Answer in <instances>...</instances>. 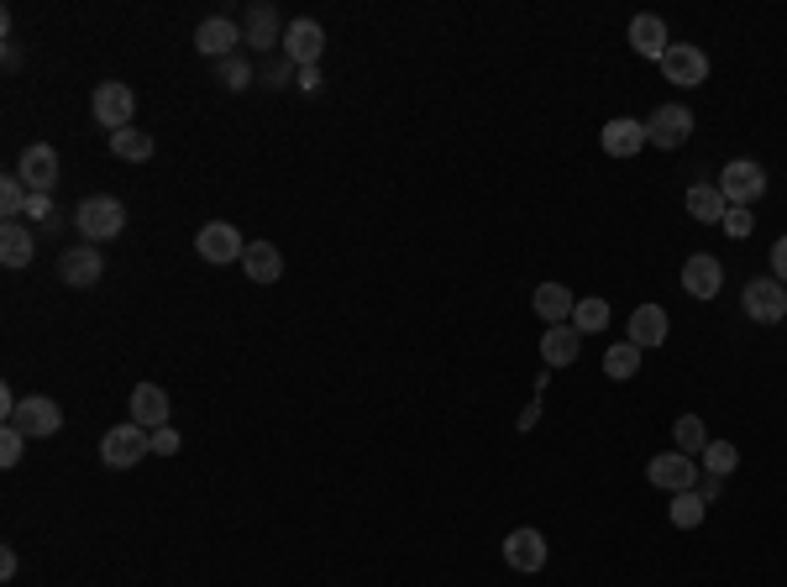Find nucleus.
Masks as SVG:
<instances>
[{
    "label": "nucleus",
    "mask_w": 787,
    "mask_h": 587,
    "mask_svg": "<svg viewBox=\"0 0 787 587\" xmlns=\"http://www.w3.org/2000/svg\"><path fill=\"white\" fill-rule=\"evenodd\" d=\"M530 305H536V315L547 320V326H567L577 309V294L567 289V283H541L536 294H530Z\"/></svg>",
    "instance_id": "obj_17"
},
{
    "label": "nucleus",
    "mask_w": 787,
    "mask_h": 587,
    "mask_svg": "<svg viewBox=\"0 0 787 587\" xmlns=\"http://www.w3.org/2000/svg\"><path fill=\"white\" fill-rule=\"evenodd\" d=\"M719 226H724V232H730V236H751V226H756V221H751V211H740V205H730V211H724V221H719Z\"/></svg>",
    "instance_id": "obj_36"
},
{
    "label": "nucleus",
    "mask_w": 787,
    "mask_h": 587,
    "mask_svg": "<svg viewBox=\"0 0 787 587\" xmlns=\"http://www.w3.org/2000/svg\"><path fill=\"white\" fill-rule=\"evenodd\" d=\"M740 305H745V315H751L756 326H777V320L787 315V283H777V279H756V283H745Z\"/></svg>",
    "instance_id": "obj_10"
},
{
    "label": "nucleus",
    "mask_w": 787,
    "mask_h": 587,
    "mask_svg": "<svg viewBox=\"0 0 787 587\" xmlns=\"http://www.w3.org/2000/svg\"><path fill=\"white\" fill-rule=\"evenodd\" d=\"M667 330H672V320H667V309L662 305H641L636 309V315H630V341H636V347H662V341H667Z\"/></svg>",
    "instance_id": "obj_23"
},
{
    "label": "nucleus",
    "mask_w": 787,
    "mask_h": 587,
    "mask_svg": "<svg viewBox=\"0 0 787 587\" xmlns=\"http://www.w3.org/2000/svg\"><path fill=\"white\" fill-rule=\"evenodd\" d=\"M289 74H294V64L284 58V64H268V69H262V79H268V84H284Z\"/></svg>",
    "instance_id": "obj_40"
},
{
    "label": "nucleus",
    "mask_w": 787,
    "mask_h": 587,
    "mask_svg": "<svg viewBox=\"0 0 787 587\" xmlns=\"http://www.w3.org/2000/svg\"><path fill=\"white\" fill-rule=\"evenodd\" d=\"M672 441H677V451H683V456H704V447H709V430H704V420H698V415H683V420L672 425Z\"/></svg>",
    "instance_id": "obj_28"
},
{
    "label": "nucleus",
    "mask_w": 787,
    "mask_h": 587,
    "mask_svg": "<svg viewBox=\"0 0 787 587\" xmlns=\"http://www.w3.org/2000/svg\"><path fill=\"white\" fill-rule=\"evenodd\" d=\"M724 211H730V200L719 194V184H693L688 189V215L693 221H704V226H709V221H724Z\"/></svg>",
    "instance_id": "obj_26"
},
{
    "label": "nucleus",
    "mask_w": 787,
    "mask_h": 587,
    "mask_svg": "<svg viewBox=\"0 0 787 587\" xmlns=\"http://www.w3.org/2000/svg\"><path fill=\"white\" fill-rule=\"evenodd\" d=\"M604 373L609 377H636L641 373V347H636V341H620V347H609V352H604Z\"/></svg>",
    "instance_id": "obj_30"
},
{
    "label": "nucleus",
    "mask_w": 787,
    "mask_h": 587,
    "mask_svg": "<svg viewBox=\"0 0 787 587\" xmlns=\"http://www.w3.org/2000/svg\"><path fill=\"white\" fill-rule=\"evenodd\" d=\"M604 153L609 158H636L645 147V121H636V116H615L609 126H604Z\"/></svg>",
    "instance_id": "obj_19"
},
{
    "label": "nucleus",
    "mask_w": 787,
    "mask_h": 587,
    "mask_svg": "<svg viewBox=\"0 0 787 587\" xmlns=\"http://www.w3.org/2000/svg\"><path fill=\"white\" fill-rule=\"evenodd\" d=\"M194 47H200V58H237L241 47V26L232 16H205V22L194 26Z\"/></svg>",
    "instance_id": "obj_12"
},
{
    "label": "nucleus",
    "mask_w": 787,
    "mask_h": 587,
    "mask_svg": "<svg viewBox=\"0 0 787 587\" xmlns=\"http://www.w3.org/2000/svg\"><path fill=\"white\" fill-rule=\"evenodd\" d=\"M194 252L211 262V268H226V262H237L247 252V241H241L237 226H226V221H205L200 232H194Z\"/></svg>",
    "instance_id": "obj_7"
},
{
    "label": "nucleus",
    "mask_w": 787,
    "mask_h": 587,
    "mask_svg": "<svg viewBox=\"0 0 787 587\" xmlns=\"http://www.w3.org/2000/svg\"><path fill=\"white\" fill-rule=\"evenodd\" d=\"M100 273H105V258H100L90 241H79V247H69V252L58 258V279L74 283V289H90V283H100Z\"/></svg>",
    "instance_id": "obj_15"
},
{
    "label": "nucleus",
    "mask_w": 787,
    "mask_h": 587,
    "mask_svg": "<svg viewBox=\"0 0 787 587\" xmlns=\"http://www.w3.org/2000/svg\"><path fill=\"white\" fill-rule=\"evenodd\" d=\"M536 420H541V404H525V415H520V430H536Z\"/></svg>",
    "instance_id": "obj_43"
},
{
    "label": "nucleus",
    "mask_w": 787,
    "mask_h": 587,
    "mask_svg": "<svg viewBox=\"0 0 787 587\" xmlns=\"http://www.w3.org/2000/svg\"><path fill=\"white\" fill-rule=\"evenodd\" d=\"M74 226H79V236H85L90 247H100V241L121 236L126 211H121V200H111V194H90L85 205H74Z\"/></svg>",
    "instance_id": "obj_1"
},
{
    "label": "nucleus",
    "mask_w": 787,
    "mask_h": 587,
    "mask_svg": "<svg viewBox=\"0 0 787 587\" xmlns=\"http://www.w3.org/2000/svg\"><path fill=\"white\" fill-rule=\"evenodd\" d=\"M284 58L289 64H300V69H315V64L326 58V26L315 22V16L289 22L284 26Z\"/></svg>",
    "instance_id": "obj_8"
},
{
    "label": "nucleus",
    "mask_w": 787,
    "mask_h": 587,
    "mask_svg": "<svg viewBox=\"0 0 787 587\" xmlns=\"http://www.w3.org/2000/svg\"><path fill=\"white\" fill-rule=\"evenodd\" d=\"M58 425H64V409L53 399H43V394H32V399L16 404V415L5 420V430H16L26 441H43V436H58Z\"/></svg>",
    "instance_id": "obj_5"
},
{
    "label": "nucleus",
    "mask_w": 787,
    "mask_h": 587,
    "mask_svg": "<svg viewBox=\"0 0 787 587\" xmlns=\"http://www.w3.org/2000/svg\"><path fill=\"white\" fill-rule=\"evenodd\" d=\"M132 420L143 425V430L168 425V394L158 383H137V388H132Z\"/></svg>",
    "instance_id": "obj_22"
},
{
    "label": "nucleus",
    "mask_w": 787,
    "mask_h": 587,
    "mask_svg": "<svg viewBox=\"0 0 787 587\" xmlns=\"http://www.w3.org/2000/svg\"><path fill=\"white\" fill-rule=\"evenodd\" d=\"M719 283H724V268H719V258H709V252H693L688 262H683V289H688L693 300H715Z\"/></svg>",
    "instance_id": "obj_16"
},
{
    "label": "nucleus",
    "mask_w": 787,
    "mask_h": 587,
    "mask_svg": "<svg viewBox=\"0 0 787 587\" xmlns=\"http://www.w3.org/2000/svg\"><path fill=\"white\" fill-rule=\"evenodd\" d=\"M22 447H26V436L0 430V467H16V462H22Z\"/></svg>",
    "instance_id": "obj_35"
},
{
    "label": "nucleus",
    "mask_w": 787,
    "mask_h": 587,
    "mask_svg": "<svg viewBox=\"0 0 787 587\" xmlns=\"http://www.w3.org/2000/svg\"><path fill=\"white\" fill-rule=\"evenodd\" d=\"M735 462H740V451L730 447V441H709V447H704V467L715 472V477L735 472Z\"/></svg>",
    "instance_id": "obj_33"
},
{
    "label": "nucleus",
    "mask_w": 787,
    "mask_h": 587,
    "mask_svg": "<svg viewBox=\"0 0 787 587\" xmlns=\"http://www.w3.org/2000/svg\"><path fill=\"white\" fill-rule=\"evenodd\" d=\"M704 509H709V498L698 494V488H693V494H672V524H677V530H698V524H704Z\"/></svg>",
    "instance_id": "obj_29"
},
{
    "label": "nucleus",
    "mask_w": 787,
    "mask_h": 587,
    "mask_svg": "<svg viewBox=\"0 0 787 587\" xmlns=\"http://www.w3.org/2000/svg\"><path fill=\"white\" fill-rule=\"evenodd\" d=\"M26 211L37 215V221H53V200L48 194H32V200H26ZM53 226H58V221H53Z\"/></svg>",
    "instance_id": "obj_39"
},
{
    "label": "nucleus",
    "mask_w": 787,
    "mask_h": 587,
    "mask_svg": "<svg viewBox=\"0 0 787 587\" xmlns=\"http://www.w3.org/2000/svg\"><path fill=\"white\" fill-rule=\"evenodd\" d=\"M179 447H184V441H179L173 425H158V430H153V451H158V456H173Z\"/></svg>",
    "instance_id": "obj_37"
},
{
    "label": "nucleus",
    "mask_w": 787,
    "mask_h": 587,
    "mask_svg": "<svg viewBox=\"0 0 787 587\" xmlns=\"http://www.w3.org/2000/svg\"><path fill=\"white\" fill-rule=\"evenodd\" d=\"M645 477H651L656 488H667V494H693V488H698V462L683 456V451H662V456L645 462Z\"/></svg>",
    "instance_id": "obj_9"
},
{
    "label": "nucleus",
    "mask_w": 787,
    "mask_h": 587,
    "mask_svg": "<svg viewBox=\"0 0 787 587\" xmlns=\"http://www.w3.org/2000/svg\"><path fill=\"white\" fill-rule=\"evenodd\" d=\"M504 562L515 572H541L547 566V535L541 530H509L504 535Z\"/></svg>",
    "instance_id": "obj_14"
},
{
    "label": "nucleus",
    "mask_w": 787,
    "mask_h": 587,
    "mask_svg": "<svg viewBox=\"0 0 787 587\" xmlns=\"http://www.w3.org/2000/svg\"><path fill=\"white\" fill-rule=\"evenodd\" d=\"M111 153L126 158V163H147L153 158V137L137 132V126H126V132H111Z\"/></svg>",
    "instance_id": "obj_27"
},
{
    "label": "nucleus",
    "mask_w": 787,
    "mask_h": 587,
    "mask_svg": "<svg viewBox=\"0 0 787 587\" xmlns=\"http://www.w3.org/2000/svg\"><path fill=\"white\" fill-rule=\"evenodd\" d=\"M577 352H583V330L567 320V326H547V336H541V362L547 368H567V362H577Z\"/></svg>",
    "instance_id": "obj_21"
},
{
    "label": "nucleus",
    "mask_w": 787,
    "mask_h": 587,
    "mask_svg": "<svg viewBox=\"0 0 787 587\" xmlns=\"http://www.w3.org/2000/svg\"><path fill=\"white\" fill-rule=\"evenodd\" d=\"M241 273L252 283H279L284 279V252L273 247V241H247V252H241Z\"/></svg>",
    "instance_id": "obj_20"
},
{
    "label": "nucleus",
    "mask_w": 787,
    "mask_h": 587,
    "mask_svg": "<svg viewBox=\"0 0 787 587\" xmlns=\"http://www.w3.org/2000/svg\"><path fill=\"white\" fill-rule=\"evenodd\" d=\"M241 43L262 47V53H268L273 43H284V32H279V11H273L268 0L247 5V16H241Z\"/></svg>",
    "instance_id": "obj_18"
},
{
    "label": "nucleus",
    "mask_w": 787,
    "mask_h": 587,
    "mask_svg": "<svg viewBox=\"0 0 787 587\" xmlns=\"http://www.w3.org/2000/svg\"><path fill=\"white\" fill-rule=\"evenodd\" d=\"M90 111H95V126L126 132L132 116H137V94H132V84H121V79H105V84H95V94H90Z\"/></svg>",
    "instance_id": "obj_3"
},
{
    "label": "nucleus",
    "mask_w": 787,
    "mask_h": 587,
    "mask_svg": "<svg viewBox=\"0 0 787 587\" xmlns=\"http://www.w3.org/2000/svg\"><path fill=\"white\" fill-rule=\"evenodd\" d=\"M26 200H32V189L22 184V173H5L0 179V211H5V221H16L26 211Z\"/></svg>",
    "instance_id": "obj_32"
},
{
    "label": "nucleus",
    "mask_w": 787,
    "mask_h": 587,
    "mask_svg": "<svg viewBox=\"0 0 787 587\" xmlns=\"http://www.w3.org/2000/svg\"><path fill=\"white\" fill-rule=\"evenodd\" d=\"M16 173H22V184L32 194H53V184H58V153H53L48 142H32L16 158Z\"/></svg>",
    "instance_id": "obj_13"
},
{
    "label": "nucleus",
    "mask_w": 787,
    "mask_h": 587,
    "mask_svg": "<svg viewBox=\"0 0 787 587\" xmlns=\"http://www.w3.org/2000/svg\"><path fill=\"white\" fill-rule=\"evenodd\" d=\"M630 47H636V53H641V58H656V64H662V53H667V22H662V16H636V22H630Z\"/></svg>",
    "instance_id": "obj_24"
},
{
    "label": "nucleus",
    "mask_w": 787,
    "mask_h": 587,
    "mask_svg": "<svg viewBox=\"0 0 787 587\" xmlns=\"http://www.w3.org/2000/svg\"><path fill=\"white\" fill-rule=\"evenodd\" d=\"M772 279L787 283V236H777V241H772Z\"/></svg>",
    "instance_id": "obj_38"
},
{
    "label": "nucleus",
    "mask_w": 787,
    "mask_h": 587,
    "mask_svg": "<svg viewBox=\"0 0 787 587\" xmlns=\"http://www.w3.org/2000/svg\"><path fill=\"white\" fill-rule=\"evenodd\" d=\"M147 451H153V430H143L137 420H126V425H116V430H105V441H100V462H105V467H116V472H126V467H137Z\"/></svg>",
    "instance_id": "obj_2"
},
{
    "label": "nucleus",
    "mask_w": 787,
    "mask_h": 587,
    "mask_svg": "<svg viewBox=\"0 0 787 587\" xmlns=\"http://www.w3.org/2000/svg\"><path fill=\"white\" fill-rule=\"evenodd\" d=\"M573 326L583 330V336H594V330H604L609 326V300H577V309H573Z\"/></svg>",
    "instance_id": "obj_31"
},
{
    "label": "nucleus",
    "mask_w": 787,
    "mask_h": 587,
    "mask_svg": "<svg viewBox=\"0 0 787 587\" xmlns=\"http://www.w3.org/2000/svg\"><path fill=\"white\" fill-rule=\"evenodd\" d=\"M693 137V111L688 105H656L651 116H645V142H656V147H683Z\"/></svg>",
    "instance_id": "obj_11"
},
{
    "label": "nucleus",
    "mask_w": 787,
    "mask_h": 587,
    "mask_svg": "<svg viewBox=\"0 0 787 587\" xmlns=\"http://www.w3.org/2000/svg\"><path fill=\"white\" fill-rule=\"evenodd\" d=\"M662 74H667V84H677V90H698V84L709 79V53L693 43H672L667 53H662Z\"/></svg>",
    "instance_id": "obj_6"
},
{
    "label": "nucleus",
    "mask_w": 787,
    "mask_h": 587,
    "mask_svg": "<svg viewBox=\"0 0 787 587\" xmlns=\"http://www.w3.org/2000/svg\"><path fill=\"white\" fill-rule=\"evenodd\" d=\"M300 90H305V94L321 90V69H300Z\"/></svg>",
    "instance_id": "obj_42"
},
{
    "label": "nucleus",
    "mask_w": 787,
    "mask_h": 587,
    "mask_svg": "<svg viewBox=\"0 0 787 587\" xmlns=\"http://www.w3.org/2000/svg\"><path fill=\"white\" fill-rule=\"evenodd\" d=\"M719 194H724L730 205H740V211H751V205L766 194V168L751 163V158L724 163V173H719Z\"/></svg>",
    "instance_id": "obj_4"
},
{
    "label": "nucleus",
    "mask_w": 787,
    "mask_h": 587,
    "mask_svg": "<svg viewBox=\"0 0 787 587\" xmlns=\"http://www.w3.org/2000/svg\"><path fill=\"white\" fill-rule=\"evenodd\" d=\"M0 577H5V583H11V577H16V551H11V545H5V551H0Z\"/></svg>",
    "instance_id": "obj_41"
},
{
    "label": "nucleus",
    "mask_w": 787,
    "mask_h": 587,
    "mask_svg": "<svg viewBox=\"0 0 787 587\" xmlns=\"http://www.w3.org/2000/svg\"><path fill=\"white\" fill-rule=\"evenodd\" d=\"M32 252H37L32 232H26L22 221H5V226H0V262H5V268H26Z\"/></svg>",
    "instance_id": "obj_25"
},
{
    "label": "nucleus",
    "mask_w": 787,
    "mask_h": 587,
    "mask_svg": "<svg viewBox=\"0 0 787 587\" xmlns=\"http://www.w3.org/2000/svg\"><path fill=\"white\" fill-rule=\"evenodd\" d=\"M215 74H221L226 90H247V84H252V64H247V58H221Z\"/></svg>",
    "instance_id": "obj_34"
}]
</instances>
